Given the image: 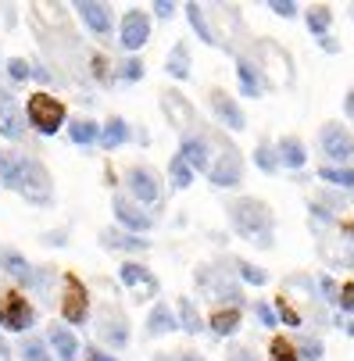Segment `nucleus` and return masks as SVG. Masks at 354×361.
<instances>
[{
	"instance_id": "48",
	"label": "nucleus",
	"mask_w": 354,
	"mask_h": 361,
	"mask_svg": "<svg viewBox=\"0 0 354 361\" xmlns=\"http://www.w3.org/2000/svg\"><path fill=\"white\" fill-rule=\"evenodd\" d=\"M0 361H11V350H8V343L0 340Z\"/></svg>"
},
{
	"instance_id": "28",
	"label": "nucleus",
	"mask_w": 354,
	"mask_h": 361,
	"mask_svg": "<svg viewBox=\"0 0 354 361\" xmlns=\"http://www.w3.org/2000/svg\"><path fill=\"white\" fill-rule=\"evenodd\" d=\"M183 11H186V18H190L193 32L200 36V43H208V47H219V39H215V32H212V25H208V18H205V8H200V4H186Z\"/></svg>"
},
{
	"instance_id": "45",
	"label": "nucleus",
	"mask_w": 354,
	"mask_h": 361,
	"mask_svg": "<svg viewBox=\"0 0 354 361\" xmlns=\"http://www.w3.org/2000/svg\"><path fill=\"white\" fill-rule=\"evenodd\" d=\"M154 15H158V18H172V15H176V4H172V0H158Z\"/></svg>"
},
{
	"instance_id": "38",
	"label": "nucleus",
	"mask_w": 354,
	"mask_h": 361,
	"mask_svg": "<svg viewBox=\"0 0 354 361\" xmlns=\"http://www.w3.org/2000/svg\"><path fill=\"white\" fill-rule=\"evenodd\" d=\"M255 315H258V322H262V326H269V329H272V326H279L276 307H269L265 300H262V304H255Z\"/></svg>"
},
{
	"instance_id": "6",
	"label": "nucleus",
	"mask_w": 354,
	"mask_h": 361,
	"mask_svg": "<svg viewBox=\"0 0 354 361\" xmlns=\"http://www.w3.org/2000/svg\"><path fill=\"white\" fill-rule=\"evenodd\" d=\"M61 319L68 326H83L90 319V293L79 276H65V293H61Z\"/></svg>"
},
{
	"instance_id": "30",
	"label": "nucleus",
	"mask_w": 354,
	"mask_h": 361,
	"mask_svg": "<svg viewBox=\"0 0 354 361\" xmlns=\"http://www.w3.org/2000/svg\"><path fill=\"white\" fill-rule=\"evenodd\" d=\"M169 179H172V186H176V190H186V186L193 183V169L179 158V154L169 161Z\"/></svg>"
},
{
	"instance_id": "34",
	"label": "nucleus",
	"mask_w": 354,
	"mask_h": 361,
	"mask_svg": "<svg viewBox=\"0 0 354 361\" xmlns=\"http://www.w3.org/2000/svg\"><path fill=\"white\" fill-rule=\"evenodd\" d=\"M329 22H333L329 8H312V11H308V29H312L315 36H322V39H326V29H329Z\"/></svg>"
},
{
	"instance_id": "8",
	"label": "nucleus",
	"mask_w": 354,
	"mask_h": 361,
	"mask_svg": "<svg viewBox=\"0 0 354 361\" xmlns=\"http://www.w3.org/2000/svg\"><path fill=\"white\" fill-rule=\"evenodd\" d=\"M147 39H150V15L140 11V8H129V11L122 15V25H118V43H122V50L136 54Z\"/></svg>"
},
{
	"instance_id": "11",
	"label": "nucleus",
	"mask_w": 354,
	"mask_h": 361,
	"mask_svg": "<svg viewBox=\"0 0 354 361\" xmlns=\"http://www.w3.org/2000/svg\"><path fill=\"white\" fill-rule=\"evenodd\" d=\"M25 129H29L25 108L18 104L11 93H0V136L11 140V143H18V140H25Z\"/></svg>"
},
{
	"instance_id": "49",
	"label": "nucleus",
	"mask_w": 354,
	"mask_h": 361,
	"mask_svg": "<svg viewBox=\"0 0 354 361\" xmlns=\"http://www.w3.org/2000/svg\"><path fill=\"white\" fill-rule=\"evenodd\" d=\"M350 15H354V8H350Z\"/></svg>"
},
{
	"instance_id": "42",
	"label": "nucleus",
	"mask_w": 354,
	"mask_h": 361,
	"mask_svg": "<svg viewBox=\"0 0 354 361\" xmlns=\"http://www.w3.org/2000/svg\"><path fill=\"white\" fill-rule=\"evenodd\" d=\"M154 361H205V357H200L197 350H176L172 357L169 354H154Z\"/></svg>"
},
{
	"instance_id": "12",
	"label": "nucleus",
	"mask_w": 354,
	"mask_h": 361,
	"mask_svg": "<svg viewBox=\"0 0 354 361\" xmlns=\"http://www.w3.org/2000/svg\"><path fill=\"white\" fill-rule=\"evenodd\" d=\"M208 179L215 183V186H236L240 179H243V161H240V154L233 150V147H222V154L212 161V169H208Z\"/></svg>"
},
{
	"instance_id": "23",
	"label": "nucleus",
	"mask_w": 354,
	"mask_h": 361,
	"mask_svg": "<svg viewBox=\"0 0 354 361\" xmlns=\"http://www.w3.org/2000/svg\"><path fill=\"white\" fill-rule=\"evenodd\" d=\"M68 140H72L75 147H90V143L100 140V126H97L93 118H72V122H68Z\"/></svg>"
},
{
	"instance_id": "5",
	"label": "nucleus",
	"mask_w": 354,
	"mask_h": 361,
	"mask_svg": "<svg viewBox=\"0 0 354 361\" xmlns=\"http://www.w3.org/2000/svg\"><path fill=\"white\" fill-rule=\"evenodd\" d=\"M126 190L136 197L140 208H154V204H161V179L147 165H133L126 172Z\"/></svg>"
},
{
	"instance_id": "29",
	"label": "nucleus",
	"mask_w": 354,
	"mask_h": 361,
	"mask_svg": "<svg viewBox=\"0 0 354 361\" xmlns=\"http://www.w3.org/2000/svg\"><path fill=\"white\" fill-rule=\"evenodd\" d=\"M236 326H240V307L236 304L212 312V333L215 336H229V333H236Z\"/></svg>"
},
{
	"instance_id": "39",
	"label": "nucleus",
	"mask_w": 354,
	"mask_h": 361,
	"mask_svg": "<svg viewBox=\"0 0 354 361\" xmlns=\"http://www.w3.org/2000/svg\"><path fill=\"white\" fill-rule=\"evenodd\" d=\"M276 307H279V319H283L286 326H300V315H297L293 307L286 304V297H279V300H276Z\"/></svg>"
},
{
	"instance_id": "24",
	"label": "nucleus",
	"mask_w": 354,
	"mask_h": 361,
	"mask_svg": "<svg viewBox=\"0 0 354 361\" xmlns=\"http://www.w3.org/2000/svg\"><path fill=\"white\" fill-rule=\"evenodd\" d=\"M276 154H279V165H290V169H300V165L308 161L305 143L293 140V136H283V140H279V147H276Z\"/></svg>"
},
{
	"instance_id": "19",
	"label": "nucleus",
	"mask_w": 354,
	"mask_h": 361,
	"mask_svg": "<svg viewBox=\"0 0 354 361\" xmlns=\"http://www.w3.org/2000/svg\"><path fill=\"white\" fill-rule=\"evenodd\" d=\"M176 329H179L176 312L165 300H158L154 307H150V315H147V336H165V333H176Z\"/></svg>"
},
{
	"instance_id": "18",
	"label": "nucleus",
	"mask_w": 354,
	"mask_h": 361,
	"mask_svg": "<svg viewBox=\"0 0 354 361\" xmlns=\"http://www.w3.org/2000/svg\"><path fill=\"white\" fill-rule=\"evenodd\" d=\"M118 279H122V286H129V290H147L150 297L158 293V279H154V272H150L147 265H140V262H126L122 269H118Z\"/></svg>"
},
{
	"instance_id": "16",
	"label": "nucleus",
	"mask_w": 354,
	"mask_h": 361,
	"mask_svg": "<svg viewBox=\"0 0 354 361\" xmlns=\"http://www.w3.org/2000/svg\"><path fill=\"white\" fill-rule=\"evenodd\" d=\"M75 11H79V18L86 22V29L97 32V36H108L111 25H115V22H111V8H108V4H97V0H79Z\"/></svg>"
},
{
	"instance_id": "10",
	"label": "nucleus",
	"mask_w": 354,
	"mask_h": 361,
	"mask_svg": "<svg viewBox=\"0 0 354 361\" xmlns=\"http://www.w3.org/2000/svg\"><path fill=\"white\" fill-rule=\"evenodd\" d=\"M97 340L108 343L111 350H122L129 343V322L122 312H115V307H104V312L97 315Z\"/></svg>"
},
{
	"instance_id": "35",
	"label": "nucleus",
	"mask_w": 354,
	"mask_h": 361,
	"mask_svg": "<svg viewBox=\"0 0 354 361\" xmlns=\"http://www.w3.org/2000/svg\"><path fill=\"white\" fill-rule=\"evenodd\" d=\"M8 75H11V82H29L32 79V65L25 58H11L8 61Z\"/></svg>"
},
{
	"instance_id": "37",
	"label": "nucleus",
	"mask_w": 354,
	"mask_h": 361,
	"mask_svg": "<svg viewBox=\"0 0 354 361\" xmlns=\"http://www.w3.org/2000/svg\"><path fill=\"white\" fill-rule=\"evenodd\" d=\"M122 79H126V82H140V79H143V61H140V58H129V61L122 65Z\"/></svg>"
},
{
	"instance_id": "15",
	"label": "nucleus",
	"mask_w": 354,
	"mask_h": 361,
	"mask_svg": "<svg viewBox=\"0 0 354 361\" xmlns=\"http://www.w3.org/2000/svg\"><path fill=\"white\" fill-rule=\"evenodd\" d=\"M179 158H183L193 172H208V169H212V147H208L205 136H183Z\"/></svg>"
},
{
	"instance_id": "20",
	"label": "nucleus",
	"mask_w": 354,
	"mask_h": 361,
	"mask_svg": "<svg viewBox=\"0 0 354 361\" xmlns=\"http://www.w3.org/2000/svg\"><path fill=\"white\" fill-rule=\"evenodd\" d=\"M100 243H104L108 250H129V254H143L150 247V240H140V236H133L126 229H104L100 233Z\"/></svg>"
},
{
	"instance_id": "43",
	"label": "nucleus",
	"mask_w": 354,
	"mask_h": 361,
	"mask_svg": "<svg viewBox=\"0 0 354 361\" xmlns=\"http://www.w3.org/2000/svg\"><path fill=\"white\" fill-rule=\"evenodd\" d=\"M336 304L343 307V312H354V283H347V286L340 290V297H336Z\"/></svg>"
},
{
	"instance_id": "33",
	"label": "nucleus",
	"mask_w": 354,
	"mask_h": 361,
	"mask_svg": "<svg viewBox=\"0 0 354 361\" xmlns=\"http://www.w3.org/2000/svg\"><path fill=\"white\" fill-rule=\"evenodd\" d=\"M255 165H258L262 172H276V169H279V154H276V147L262 143V147L255 150Z\"/></svg>"
},
{
	"instance_id": "36",
	"label": "nucleus",
	"mask_w": 354,
	"mask_h": 361,
	"mask_svg": "<svg viewBox=\"0 0 354 361\" xmlns=\"http://www.w3.org/2000/svg\"><path fill=\"white\" fill-rule=\"evenodd\" d=\"M236 269H240V279H247L250 286H262V283L269 279V276H265V272H262L258 265H250V262H240Z\"/></svg>"
},
{
	"instance_id": "46",
	"label": "nucleus",
	"mask_w": 354,
	"mask_h": 361,
	"mask_svg": "<svg viewBox=\"0 0 354 361\" xmlns=\"http://www.w3.org/2000/svg\"><path fill=\"white\" fill-rule=\"evenodd\" d=\"M229 361H258V357L250 354L247 347H233V350H229Z\"/></svg>"
},
{
	"instance_id": "21",
	"label": "nucleus",
	"mask_w": 354,
	"mask_h": 361,
	"mask_svg": "<svg viewBox=\"0 0 354 361\" xmlns=\"http://www.w3.org/2000/svg\"><path fill=\"white\" fill-rule=\"evenodd\" d=\"M104 150H115V147H122V143H129V122L126 118H108L104 126H100V140H97Z\"/></svg>"
},
{
	"instance_id": "4",
	"label": "nucleus",
	"mask_w": 354,
	"mask_h": 361,
	"mask_svg": "<svg viewBox=\"0 0 354 361\" xmlns=\"http://www.w3.org/2000/svg\"><path fill=\"white\" fill-rule=\"evenodd\" d=\"M32 326H36V307L29 304V297L18 293V290L0 293V329H4V333H22V336H29Z\"/></svg>"
},
{
	"instance_id": "25",
	"label": "nucleus",
	"mask_w": 354,
	"mask_h": 361,
	"mask_svg": "<svg viewBox=\"0 0 354 361\" xmlns=\"http://www.w3.org/2000/svg\"><path fill=\"white\" fill-rule=\"evenodd\" d=\"M236 79H240V93L243 97H262V75H258V68L255 65H250V61H236Z\"/></svg>"
},
{
	"instance_id": "13",
	"label": "nucleus",
	"mask_w": 354,
	"mask_h": 361,
	"mask_svg": "<svg viewBox=\"0 0 354 361\" xmlns=\"http://www.w3.org/2000/svg\"><path fill=\"white\" fill-rule=\"evenodd\" d=\"M111 212H115L118 226H122L126 233H133V236H143L150 226H154V219H150L140 204H133V200H126V197H115V200H111Z\"/></svg>"
},
{
	"instance_id": "31",
	"label": "nucleus",
	"mask_w": 354,
	"mask_h": 361,
	"mask_svg": "<svg viewBox=\"0 0 354 361\" xmlns=\"http://www.w3.org/2000/svg\"><path fill=\"white\" fill-rule=\"evenodd\" d=\"M322 183H333V186H354V169H333V165H322Z\"/></svg>"
},
{
	"instance_id": "32",
	"label": "nucleus",
	"mask_w": 354,
	"mask_h": 361,
	"mask_svg": "<svg viewBox=\"0 0 354 361\" xmlns=\"http://www.w3.org/2000/svg\"><path fill=\"white\" fill-rule=\"evenodd\" d=\"M269 357H272V361H300L297 347H293L290 340H283V336H276V340H272V347H269Z\"/></svg>"
},
{
	"instance_id": "2",
	"label": "nucleus",
	"mask_w": 354,
	"mask_h": 361,
	"mask_svg": "<svg viewBox=\"0 0 354 361\" xmlns=\"http://www.w3.org/2000/svg\"><path fill=\"white\" fill-rule=\"evenodd\" d=\"M226 215H229V226L240 233V240L255 243V247H272L276 240V219H272V208L255 197H240L233 204H226Z\"/></svg>"
},
{
	"instance_id": "47",
	"label": "nucleus",
	"mask_w": 354,
	"mask_h": 361,
	"mask_svg": "<svg viewBox=\"0 0 354 361\" xmlns=\"http://www.w3.org/2000/svg\"><path fill=\"white\" fill-rule=\"evenodd\" d=\"M343 111H347V118L354 122V90H350V93L343 97Z\"/></svg>"
},
{
	"instance_id": "27",
	"label": "nucleus",
	"mask_w": 354,
	"mask_h": 361,
	"mask_svg": "<svg viewBox=\"0 0 354 361\" xmlns=\"http://www.w3.org/2000/svg\"><path fill=\"white\" fill-rule=\"evenodd\" d=\"M15 354H18V361H54L47 340H39V336H22V343H18Z\"/></svg>"
},
{
	"instance_id": "9",
	"label": "nucleus",
	"mask_w": 354,
	"mask_h": 361,
	"mask_svg": "<svg viewBox=\"0 0 354 361\" xmlns=\"http://www.w3.org/2000/svg\"><path fill=\"white\" fill-rule=\"evenodd\" d=\"M319 143H322V154L329 161H350L354 158V136L340 122H326L322 133H319Z\"/></svg>"
},
{
	"instance_id": "22",
	"label": "nucleus",
	"mask_w": 354,
	"mask_h": 361,
	"mask_svg": "<svg viewBox=\"0 0 354 361\" xmlns=\"http://www.w3.org/2000/svg\"><path fill=\"white\" fill-rule=\"evenodd\" d=\"M165 72H169L172 79H179V82H186V79H190V47H186V43H176V47L169 50V58H165Z\"/></svg>"
},
{
	"instance_id": "17",
	"label": "nucleus",
	"mask_w": 354,
	"mask_h": 361,
	"mask_svg": "<svg viewBox=\"0 0 354 361\" xmlns=\"http://www.w3.org/2000/svg\"><path fill=\"white\" fill-rule=\"evenodd\" d=\"M212 111L219 115V122H222L226 129H233V133H243V129H247V118H243L240 104H236L233 97H226L222 90H212Z\"/></svg>"
},
{
	"instance_id": "40",
	"label": "nucleus",
	"mask_w": 354,
	"mask_h": 361,
	"mask_svg": "<svg viewBox=\"0 0 354 361\" xmlns=\"http://www.w3.org/2000/svg\"><path fill=\"white\" fill-rule=\"evenodd\" d=\"M297 354H305L308 361H319L322 357V347H319V340H300L297 343Z\"/></svg>"
},
{
	"instance_id": "14",
	"label": "nucleus",
	"mask_w": 354,
	"mask_h": 361,
	"mask_svg": "<svg viewBox=\"0 0 354 361\" xmlns=\"http://www.w3.org/2000/svg\"><path fill=\"white\" fill-rule=\"evenodd\" d=\"M47 347L54 350L58 361H79V354H83L79 336H75L68 326H50V333H47Z\"/></svg>"
},
{
	"instance_id": "44",
	"label": "nucleus",
	"mask_w": 354,
	"mask_h": 361,
	"mask_svg": "<svg viewBox=\"0 0 354 361\" xmlns=\"http://www.w3.org/2000/svg\"><path fill=\"white\" fill-rule=\"evenodd\" d=\"M86 357L83 361H118L115 354H108V350H100V347H90V350H83Z\"/></svg>"
},
{
	"instance_id": "7",
	"label": "nucleus",
	"mask_w": 354,
	"mask_h": 361,
	"mask_svg": "<svg viewBox=\"0 0 354 361\" xmlns=\"http://www.w3.org/2000/svg\"><path fill=\"white\" fill-rule=\"evenodd\" d=\"M0 269H4L18 286H25V290H39L43 286V276L29 265V257L22 250H15V247H0Z\"/></svg>"
},
{
	"instance_id": "26",
	"label": "nucleus",
	"mask_w": 354,
	"mask_h": 361,
	"mask_svg": "<svg viewBox=\"0 0 354 361\" xmlns=\"http://www.w3.org/2000/svg\"><path fill=\"white\" fill-rule=\"evenodd\" d=\"M176 322H179V329H186L190 336L205 333V319L197 315V307H193V300H190V297H179V312H176Z\"/></svg>"
},
{
	"instance_id": "3",
	"label": "nucleus",
	"mask_w": 354,
	"mask_h": 361,
	"mask_svg": "<svg viewBox=\"0 0 354 361\" xmlns=\"http://www.w3.org/2000/svg\"><path fill=\"white\" fill-rule=\"evenodd\" d=\"M65 118H68L65 104H61L58 97L43 93V90L32 93V97L25 100V122H29V129H36L39 136H54V133H61Z\"/></svg>"
},
{
	"instance_id": "1",
	"label": "nucleus",
	"mask_w": 354,
	"mask_h": 361,
	"mask_svg": "<svg viewBox=\"0 0 354 361\" xmlns=\"http://www.w3.org/2000/svg\"><path fill=\"white\" fill-rule=\"evenodd\" d=\"M0 183L11 193L25 197L29 204H50L54 200V179H50L47 165L32 154L22 150H0Z\"/></svg>"
},
{
	"instance_id": "41",
	"label": "nucleus",
	"mask_w": 354,
	"mask_h": 361,
	"mask_svg": "<svg viewBox=\"0 0 354 361\" xmlns=\"http://www.w3.org/2000/svg\"><path fill=\"white\" fill-rule=\"evenodd\" d=\"M269 11H276L279 18H293L297 15V4H290V0H269Z\"/></svg>"
}]
</instances>
